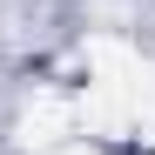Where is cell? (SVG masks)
Listing matches in <instances>:
<instances>
[{"label": "cell", "mask_w": 155, "mask_h": 155, "mask_svg": "<svg viewBox=\"0 0 155 155\" xmlns=\"http://www.w3.org/2000/svg\"><path fill=\"white\" fill-rule=\"evenodd\" d=\"M41 155H108L94 135H68V142H54V148H41Z\"/></svg>", "instance_id": "6da1fadb"}]
</instances>
